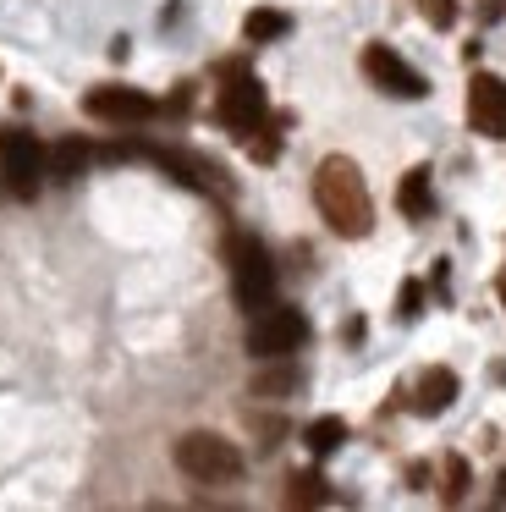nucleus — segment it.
Segmentation results:
<instances>
[{
    "mask_svg": "<svg viewBox=\"0 0 506 512\" xmlns=\"http://www.w3.org/2000/svg\"><path fill=\"white\" fill-rule=\"evenodd\" d=\"M314 204L319 215L330 221L336 237H369L374 226V199H369V182L363 171L352 166L347 155H325L314 171Z\"/></svg>",
    "mask_w": 506,
    "mask_h": 512,
    "instance_id": "nucleus-1",
    "label": "nucleus"
},
{
    "mask_svg": "<svg viewBox=\"0 0 506 512\" xmlns=\"http://www.w3.org/2000/svg\"><path fill=\"white\" fill-rule=\"evenodd\" d=\"M171 457L187 479H198V485H231V479L242 474V452L215 430H187L182 441L171 446Z\"/></svg>",
    "mask_w": 506,
    "mask_h": 512,
    "instance_id": "nucleus-2",
    "label": "nucleus"
},
{
    "mask_svg": "<svg viewBox=\"0 0 506 512\" xmlns=\"http://www.w3.org/2000/svg\"><path fill=\"white\" fill-rule=\"evenodd\" d=\"M231 287H237V303L248 314L270 309L275 298V265L264 254L259 237H231Z\"/></svg>",
    "mask_w": 506,
    "mask_h": 512,
    "instance_id": "nucleus-3",
    "label": "nucleus"
},
{
    "mask_svg": "<svg viewBox=\"0 0 506 512\" xmlns=\"http://www.w3.org/2000/svg\"><path fill=\"white\" fill-rule=\"evenodd\" d=\"M303 342H308V320L297 309H275L270 303V309H259L248 325V353L253 358H286Z\"/></svg>",
    "mask_w": 506,
    "mask_h": 512,
    "instance_id": "nucleus-4",
    "label": "nucleus"
},
{
    "mask_svg": "<svg viewBox=\"0 0 506 512\" xmlns=\"http://www.w3.org/2000/svg\"><path fill=\"white\" fill-rule=\"evenodd\" d=\"M0 160H6V188L17 199H33L44 177V144L33 133H17V127H0Z\"/></svg>",
    "mask_w": 506,
    "mask_h": 512,
    "instance_id": "nucleus-5",
    "label": "nucleus"
},
{
    "mask_svg": "<svg viewBox=\"0 0 506 512\" xmlns=\"http://www.w3.org/2000/svg\"><path fill=\"white\" fill-rule=\"evenodd\" d=\"M363 72H369L374 89L396 94V100H424V94H429V83L418 78V72L407 67L391 45H369V50H363Z\"/></svg>",
    "mask_w": 506,
    "mask_h": 512,
    "instance_id": "nucleus-6",
    "label": "nucleus"
},
{
    "mask_svg": "<svg viewBox=\"0 0 506 512\" xmlns=\"http://www.w3.org/2000/svg\"><path fill=\"white\" fill-rule=\"evenodd\" d=\"M215 116L231 127V133H259V127H264V89L248 78V72H237V78L220 89Z\"/></svg>",
    "mask_w": 506,
    "mask_h": 512,
    "instance_id": "nucleus-7",
    "label": "nucleus"
},
{
    "mask_svg": "<svg viewBox=\"0 0 506 512\" xmlns=\"http://www.w3.org/2000/svg\"><path fill=\"white\" fill-rule=\"evenodd\" d=\"M83 111L99 116V122H149L154 116V100L138 89H121V83H105V89H88L83 94Z\"/></svg>",
    "mask_w": 506,
    "mask_h": 512,
    "instance_id": "nucleus-8",
    "label": "nucleus"
},
{
    "mask_svg": "<svg viewBox=\"0 0 506 512\" xmlns=\"http://www.w3.org/2000/svg\"><path fill=\"white\" fill-rule=\"evenodd\" d=\"M468 122H473V133H484V138H506V83L501 78L479 72V78L468 83Z\"/></svg>",
    "mask_w": 506,
    "mask_h": 512,
    "instance_id": "nucleus-9",
    "label": "nucleus"
},
{
    "mask_svg": "<svg viewBox=\"0 0 506 512\" xmlns=\"http://www.w3.org/2000/svg\"><path fill=\"white\" fill-rule=\"evenodd\" d=\"M457 375H451V369H424V375H418V391H413V408L418 413H446L451 402H457Z\"/></svg>",
    "mask_w": 506,
    "mask_h": 512,
    "instance_id": "nucleus-10",
    "label": "nucleus"
},
{
    "mask_svg": "<svg viewBox=\"0 0 506 512\" xmlns=\"http://www.w3.org/2000/svg\"><path fill=\"white\" fill-rule=\"evenodd\" d=\"M297 386H303V369H297L292 358H275L270 369H259V375H253V397H270V402L292 397Z\"/></svg>",
    "mask_w": 506,
    "mask_h": 512,
    "instance_id": "nucleus-11",
    "label": "nucleus"
},
{
    "mask_svg": "<svg viewBox=\"0 0 506 512\" xmlns=\"http://www.w3.org/2000/svg\"><path fill=\"white\" fill-rule=\"evenodd\" d=\"M44 160H50V177L72 182L77 171H83L88 160H94V149H88L83 138H61V144H55V149H50V155H44Z\"/></svg>",
    "mask_w": 506,
    "mask_h": 512,
    "instance_id": "nucleus-12",
    "label": "nucleus"
},
{
    "mask_svg": "<svg viewBox=\"0 0 506 512\" xmlns=\"http://www.w3.org/2000/svg\"><path fill=\"white\" fill-rule=\"evenodd\" d=\"M396 204H402V215H413V221H424L429 210H435V199H429V171H407L402 188H396Z\"/></svg>",
    "mask_w": 506,
    "mask_h": 512,
    "instance_id": "nucleus-13",
    "label": "nucleus"
},
{
    "mask_svg": "<svg viewBox=\"0 0 506 512\" xmlns=\"http://www.w3.org/2000/svg\"><path fill=\"white\" fill-rule=\"evenodd\" d=\"M286 28H292V17L286 12H270V6H259V12L242 17V34H248V45H264V39H281Z\"/></svg>",
    "mask_w": 506,
    "mask_h": 512,
    "instance_id": "nucleus-14",
    "label": "nucleus"
},
{
    "mask_svg": "<svg viewBox=\"0 0 506 512\" xmlns=\"http://www.w3.org/2000/svg\"><path fill=\"white\" fill-rule=\"evenodd\" d=\"M341 441H347V419H336V413H325V419L308 424V452L314 457H330Z\"/></svg>",
    "mask_w": 506,
    "mask_h": 512,
    "instance_id": "nucleus-15",
    "label": "nucleus"
},
{
    "mask_svg": "<svg viewBox=\"0 0 506 512\" xmlns=\"http://www.w3.org/2000/svg\"><path fill=\"white\" fill-rule=\"evenodd\" d=\"M286 501H292V507H319V501H325V479H319L314 468L292 474V490H286Z\"/></svg>",
    "mask_w": 506,
    "mask_h": 512,
    "instance_id": "nucleus-16",
    "label": "nucleus"
},
{
    "mask_svg": "<svg viewBox=\"0 0 506 512\" xmlns=\"http://www.w3.org/2000/svg\"><path fill=\"white\" fill-rule=\"evenodd\" d=\"M440 468H446V485H440V496H446V501H462V496H468V479H473V474H468V463H462V457L451 452Z\"/></svg>",
    "mask_w": 506,
    "mask_h": 512,
    "instance_id": "nucleus-17",
    "label": "nucleus"
},
{
    "mask_svg": "<svg viewBox=\"0 0 506 512\" xmlns=\"http://www.w3.org/2000/svg\"><path fill=\"white\" fill-rule=\"evenodd\" d=\"M418 314H424V287L402 281V292H396V320H418Z\"/></svg>",
    "mask_w": 506,
    "mask_h": 512,
    "instance_id": "nucleus-18",
    "label": "nucleus"
},
{
    "mask_svg": "<svg viewBox=\"0 0 506 512\" xmlns=\"http://www.w3.org/2000/svg\"><path fill=\"white\" fill-rule=\"evenodd\" d=\"M424 17L435 28H451V23H457V6H451V0H424Z\"/></svg>",
    "mask_w": 506,
    "mask_h": 512,
    "instance_id": "nucleus-19",
    "label": "nucleus"
},
{
    "mask_svg": "<svg viewBox=\"0 0 506 512\" xmlns=\"http://www.w3.org/2000/svg\"><path fill=\"white\" fill-rule=\"evenodd\" d=\"M253 160H275V155H281V138H253Z\"/></svg>",
    "mask_w": 506,
    "mask_h": 512,
    "instance_id": "nucleus-20",
    "label": "nucleus"
},
{
    "mask_svg": "<svg viewBox=\"0 0 506 512\" xmlns=\"http://www.w3.org/2000/svg\"><path fill=\"white\" fill-rule=\"evenodd\" d=\"M506 12V0H479V17H501Z\"/></svg>",
    "mask_w": 506,
    "mask_h": 512,
    "instance_id": "nucleus-21",
    "label": "nucleus"
},
{
    "mask_svg": "<svg viewBox=\"0 0 506 512\" xmlns=\"http://www.w3.org/2000/svg\"><path fill=\"white\" fill-rule=\"evenodd\" d=\"M495 501H506V474H501V479H495Z\"/></svg>",
    "mask_w": 506,
    "mask_h": 512,
    "instance_id": "nucleus-22",
    "label": "nucleus"
},
{
    "mask_svg": "<svg viewBox=\"0 0 506 512\" xmlns=\"http://www.w3.org/2000/svg\"><path fill=\"white\" fill-rule=\"evenodd\" d=\"M495 287H501V303H506V270H501V281H495Z\"/></svg>",
    "mask_w": 506,
    "mask_h": 512,
    "instance_id": "nucleus-23",
    "label": "nucleus"
}]
</instances>
